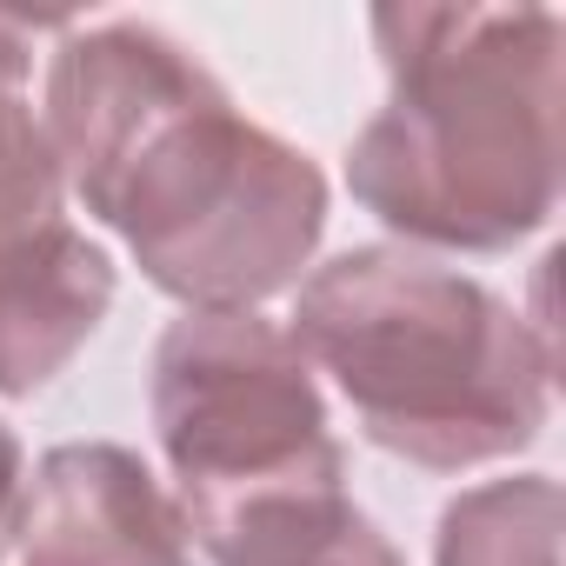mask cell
I'll return each instance as SVG.
<instances>
[{
	"label": "cell",
	"instance_id": "6da1fadb",
	"mask_svg": "<svg viewBox=\"0 0 566 566\" xmlns=\"http://www.w3.org/2000/svg\"><path fill=\"white\" fill-rule=\"evenodd\" d=\"M41 120L81 207L187 314H253L294 287L327 233V174L253 127L154 21L74 28Z\"/></svg>",
	"mask_w": 566,
	"mask_h": 566
},
{
	"label": "cell",
	"instance_id": "7a4b0ae2",
	"mask_svg": "<svg viewBox=\"0 0 566 566\" xmlns=\"http://www.w3.org/2000/svg\"><path fill=\"white\" fill-rule=\"evenodd\" d=\"M387 107L347 154L354 200L413 247L506 253L559 207L566 21L553 8H374Z\"/></svg>",
	"mask_w": 566,
	"mask_h": 566
},
{
	"label": "cell",
	"instance_id": "3957f363",
	"mask_svg": "<svg viewBox=\"0 0 566 566\" xmlns=\"http://www.w3.org/2000/svg\"><path fill=\"white\" fill-rule=\"evenodd\" d=\"M294 347L360 433L433 473L526 453L553 413V340L486 280L413 247H347L301 280Z\"/></svg>",
	"mask_w": 566,
	"mask_h": 566
},
{
	"label": "cell",
	"instance_id": "277c9868",
	"mask_svg": "<svg viewBox=\"0 0 566 566\" xmlns=\"http://www.w3.org/2000/svg\"><path fill=\"white\" fill-rule=\"evenodd\" d=\"M154 433L193 546L260 513L347 493L321 380L294 334L266 314H180L160 334Z\"/></svg>",
	"mask_w": 566,
	"mask_h": 566
},
{
	"label": "cell",
	"instance_id": "5b68a950",
	"mask_svg": "<svg viewBox=\"0 0 566 566\" xmlns=\"http://www.w3.org/2000/svg\"><path fill=\"white\" fill-rule=\"evenodd\" d=\"M14 539L21 566H193L180 506L114 440L54 447L34 467Z\"/></svg>",
	"mask_w": 566,
	"mask_h": 566
},
{
	"label": "cell",
	"instance_id": "8992f818",
	"mask_svg": "<svg viewBox=\"0 0 566 566\" xmlns=\"http://www.w3.org/2000/svg\"><path fill=\"white\" fill-rule=\"evenodd\" d=\"M114 260L81 227L54 220L28 247L0 253V400L41 394L107 321Z\"/></svg>",
	"mask_w": 566,
	"mask_h": 566
},
{
	"label": "cell",
	"instance_id": "52a82bcc",
	"mask_svg": "<svg viewBox=\"0 0 566 566\" xmlns=\"http://www.w3.org/2000/svg\"><path fill=\"white\" fill-rule=\"evenodd\" d=\"M67 174L34 107V28L0 14V253L28 247L61 220Z\"/></svg>",
	"mask_w": 566,
	"mask_h": 566
},
{
	"label": "cell",
	"instance_id": "ba28073f",
	"mask_svg": "<svg viewBox=\"0 0 566 566\" xmlns=\"http://www.w3.org/2000/svg\"><path fill=\"white\" fill-rule=\"evenodd\" d=\"M433 566H559V480L513 473L447 500Z\"/></svg>",
	"mask_w": 566,
	"mask_h": 566
},
{
	"label": "cell",
	"instance_id": "9c48e42d",
	"mask_svg": "<svg viewBox=\"0 0 566 566\" xmlns=\"http://www.w3.org/2000/svg\"><path fill=\"white\" fill-rule=\"evenodd\" d=\"M266 566H400V553L387 546V533L360 506H340L334 520H321L314 533H301L287 553H273Z\"/></svg>",
	"mask_w": 566,
	"mask_h": 566
},
{
	"label": "cell",
	"instance_id": "30bf717a",
	"mask_svg": "<svg viewBox=\"0 0 566 566\" xmlns=\"http://www.w3.org/2000/svg\"><path fill=\"white\" fill-rule=\"evenodd\" d=\"M21 500H28V453H21L14 427L0 420V553H8V539L21 526Z\"/></svg>",
	"mask_w": 566,
	"mask_h": 566
}]
</instances>
